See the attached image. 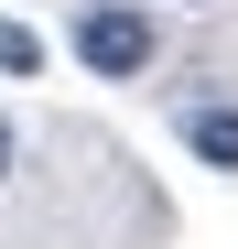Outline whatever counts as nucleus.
Wrapping results in <instances>:
<instances>
[{
  "label": "nucleus",
  "mask_w": 238,
  "mask_h": 249,
  "mask_svg": "<svg viewBox=\"0 0 238 249\" xmlns=\"http://www.w3.org/2000/svg\"><path fill=\"white\" fill-rule=\"evenodd\" d=\"M184 11H206V0H184Z\"/></svg>",
  "instance_id": "5"
},
{
  "label": "nucleus",
  "mask_w": 238,
  "mask_h": 249,
  "mask_svg": "<svg viewBox=\"0 0 238 249\" xmlns=\"http://www.w3.org/2000/svg\"><path fill=\"white\" fill-rule=\"evenodd\" d=\"M152 54H163V33H152L141 0H87L76 11V65L87 76H152Z\"/></svg>",
  "instance_id": "1"
},
{
  "label": "nucleus",
  "mask_w": 238,
  "mask_h": 249,
  "mask_svg": "<svg viewBox=\"0 0 238 249\" xmlns=\"http://www.w3.org/2000/svg\"><path fill=\"white\" fill-rule=\"evenodd\" d=\"M11 152H22V141H11V119H0V174H11Z\"/></svg>",
  "instance_id": "4"
},
{
  "label": "nucleus",
  "mask_w": 238,
  "mask_h": 249,
  "mask_svg": "<svg viewBox=\"0 0 238 249\" xmlns=\"http://www.w3.org/2000/svg\"><path fill=\"white\" fill-rule=\"evenodd\" d=\"M184 152H206V162H238V108H184Z\"/></svg>",
  "instance_id": "2"
},
{
  "label": "nucleus",
  "mask_w": 238,
  "mask_h": 249,
  "mask_svg": "<svg viewBox=\"0 0 238 249\" xmlns=\"http://www.w3.org/2000/svg\"><path fill=\"white\" fill-rule=\"evenodd\" d=\"M33 65H44V33H33V22H0V76H33Z\"/></svg>",
  "instance_id": "3"
}]
</instances>
